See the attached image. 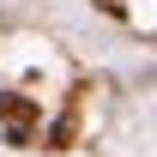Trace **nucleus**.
Instances as JSON below:
<instances>
[{
    "label": "nucleus",
    "mask_w": 157,
    "mask_h": 157,
    "mask_svg": "<svg viewBox=\"0 0 157 157\" xmlns=\"http://www.w3.org/2000/svg\"><path fill=\"white\" fill-rule=\"evenodd\" d=\"M0 121H6V139H12V145H30L36 103H30V97H18V91H0Z\"/></svg>",
    "instance_id": "f257e3e1"
},
{
    "label": "nucleus",
    "mask_w": 157,
    "mask_h": 157,
    "mask_svg": "<svg viewBox=\"0 0 157 157\" xmlns=\"http://www.w3.org/2000/svg\"><path fill=\"white\" fill-rule=\"evenodd\" d=\"M97 6H103V12H121V0H97Z\"/></svg>",
    "instance_id": "f03ea898"
}]
</instances>
